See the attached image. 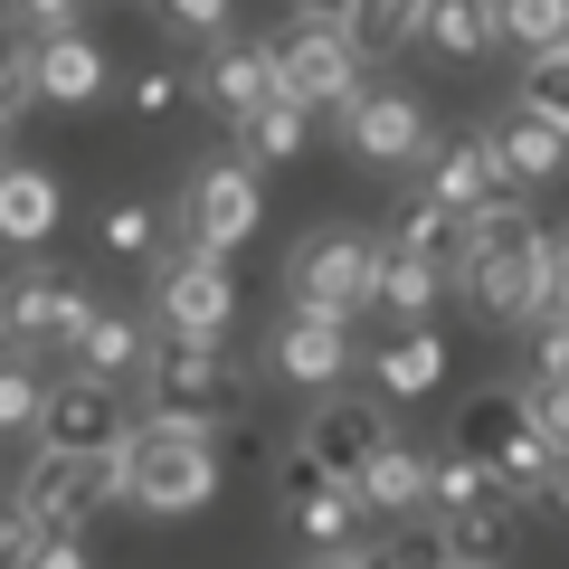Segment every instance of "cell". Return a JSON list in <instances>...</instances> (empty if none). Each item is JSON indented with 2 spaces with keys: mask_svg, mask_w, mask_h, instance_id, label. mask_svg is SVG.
<instances>
[{
  "mask_svg": "<svg viewBox=\"0 0 569 569\" xmlns=\"http://www.w3.org/2000/svg\"><path fill=\"white\" fill-rule=\"evenodd\" d=\"M456 284L485 323L522 332L531 313H550V228L531 219L522 190L485 200L475 219H456Z\"/></svg>",
  "mask_w": 569,
  "mask_h": 569,
  "instance_id": "cell-1",
  "label": "cell"
},
{
  "mask_svg": "<svg viewBox=\"0 0 569 569\" xmlns=\"http://www.w3.org/2000/svg\"><path fill=\"white\" fill-rule=\"evenodd\" d=\"M114 475H123V503H133V512H162V522H181V512H209V503H219L228 456H219V427L152 408V418H133V437H123Z\"/></svg>",
  "mask_w": 569,
  "mask_h": 569,
  "instance_id": "cell-2",
  "label": "cell"
},
{
  "mask_svg": "<svg viewBox=\"0 0 569 569\" xmlns=\"http://www.w3.org/2000/svg\"><path fill=\"white\" fill-rule=\"evenodd\" d=\"M427 512H437V531H447L456 560H493L503 569L512 550V522H522V503L503 493V475L485 466V456H437V475H427Z\"/></svg>",
  "mask_w": 569,
  "mask_h": 569,
  "instance_id": "cell-3",
  "label": "cell"
},
{
  "mask_svg": "<svg viewBox=\"0 0 569 569\" xmlns=\"http://www.w3.org/2000/svg\"><path fill=\"white\" fill-rule=\"evenodd\" d=\"M284 305L361 323V313L380 305V238H370V228H313V238L284 257Z\"/></svg>",
  "mask_w": 569,
  "mask_h": 569,
  "instance_id": "cell-4",
  "label": "cell"
},
{
  "mask_svg": "<svg viewBox=\"0 0 569 569\" xmlns=\"http://www.w3.org/2000/svg\"><path fill=\"white\" fill-rule=\"evenodd\" d=\"M142 399L171 408V418H200V427H228L247 408V370L228 361V342H190V332H152L142 351Z\"/></svg>",
  "mask_w": 569,
  "mask_h": 569,
  "instance_id": "cell-5",
  "label": "cell"
},
{
  "mask_svg": "<svg viewBox=\"0 0 569 569\" xmlns=\"http://www.w3.org/2000/svg\"><path fill=\"white\" fill-rule=\"evenodd\" d=\"M447 447H456V456H485V466L503 475V493H512V503H522V485L550 466V456H560V447L541 437V427H531V408H522V389H512V380L475 389V399L456 408V437H447Z\"/></svg>",
  "mask_w": 569,
  "mask_h": 569,
  "instance_id": "cell-6",
  "label": "cell"
},
{
  "mask_svg": "<svg viewBox=\"0 0 569 569\" xmlns=\"http://www.w3.org/2000/svg\"><path fill=\"white\" fill-rule=\"evenodd\" d=\"M10 493H20V512L39 531H86V522H104V512L123 503V475H114V456H58V447H39Z\"/></svg>",
  "mask_w": 569,
  "mask_h": 569,
  "instance_id": "cell-7",
  "label": "cell"
},
{
  "mask_svg": "<svg viewBox=\"0 0 569 569\" xmlns=\"http://www.w3.org/2000/svg\"><path fill=\"white\" fill-rule=\"evenodd\" d=\"M96 323V295H86L77 276H58V266H20V276L0 284V342L10 351H58Z\"/></svg>",
  "mask_w": 569,
  "mask_h": 569,
  "instance_id": "cell-8",
  "label": "cell"
},
{
  "mask_svg": "<svg viewBox=\"0 0 569 569\" xmlns=\"http://www.w3.org/2000/svg\"><path fill=\"white\" fill-rule=\"evenodd\" d=\"M228 323H238V284H228V257H209V247H181V257L152 266V332L228 342Z\"/></svg>",
  "mask_w": 569,
  "mask_h": 569,
  "instance_id": "cell-9",
  "label": "cell"
},
{
  "mask_svg": "<svg viewBox=\"0 0 569 569\" xmlns=\"http://www.w3.org/2000/svg\"><path fill=\"white\" fill-rule=\"evenodd\" d=\"M332 123H342V152L361 171H418L427 142H437L427 114H418V96H399V86H361V96H342Z\"/></svg>",
  "mask_w": 569,
  "mask_h": 569,
  "instance_id": "cell-10",
  "label": "cell"
},
{
  "mask_svg": "<svg viewBox=\"0 0 569 569\" xmlns=\"http://www.w3.org/2000/svg\"><path fill=\"white\" fill-rule=\"evenodd\" d=\"M276 522H284V541L295 550H361V493L342 485V475H323V466H305V456H284V475H276Z\"/></svg>",
  "mask_w": 569,
  "mask_h": 569,
  "instance_id": "cell-11",
  "label": "cell"
},
{
  "mask_svg": "<svg viewBox=\"0 0 569 569\" xmlns=\"http://www.w3.org/2000/svg\"><path fill=\"white\" fill-rule=\"evenodd\" d=\"M257 219H266V200H257V171H247L238 152H228V162H200L181 181V247L228 257V247L257 238Z\"/></svg>",
  "mask_w": 569,
  "mask_h": 569,
  "instance_id": "cell-12",
  "label": "cell"
},
{
  "mask_svg": "<svg viewBox=\"0 0 569 569\" xmlns=\"http://www.w3.org/2000/svg\"><path fill=\"white\" fill-rule=\"evenodd\" d=\"M361 39H351V29H284L276 39V77H284V96L305 104V114H332V104L342 96H361Z\"/></svg>",
  "mask_w": 569,
  "mask_h": 569,
  "instance_id": "cell-13",
  "label": "cell"
},
{
  "mask_svg": "<svg viewBox=\"0 0 569 569\" xmlns=\"http://www.w3.org/2000/svg\"><path fill=\"white\" fill-rule=\"evenodd\" d=\"M389 437H399V427H389V408H380V399H342V389H323V399L305 408V427H295V456L351 485V475H361L370 456L389 447Z\"/></svg>",
  "mask_w": 569,
  "mask_h": 569,
  "instance_id": "cell-14",
  "label": "cell"
},
{
  "mask_svg": "<svg viewBox=\"0 0 569 569\" xmlns=\"http://www.w3.org/2000/svg\"><path fill=\"white\" fill-rule=\"evenodd\" d=\"M123 437H133V408H123V389L104 380H48V408H39V447L58 456H123Z\"/></svg>",
  "mask_w": 569,
  "mask_h": 569,
  "instance_id": "cell-15",
  "label": "cell"
},
{
  "mask_svg": "<svg viewBox=\"0 0 569 569\" xmlns=\"http://www.w3.org/2000/svg\"><path fill=\"white\" fill-rule=\"evenodd\" d=\"M284 77H276V48L266 39H219L200 58V77H190V104H209L219 123H247L257 104H276Z\"/></svg>",
  "mask_w": 569,
  "mask_h": 569,
  "instance_id": "cell-16",
  "label": "cell"
},
{
  "mask_svg": "<svg viewBox=\"0 0 569 569\" xmlns=\"http://www.w3.org/2000/svg\"><path fill=\"white\" fill-rule=\"evenodd\" d=\"M503 162H493V142L485 133H437L427 142V162H418V200H437L447 219H475L485 200H503Z\"/></svg>",
  "mask_w": 569,
  "mask_h": 569,
  "instance_id": "cell-17",
  "label": "cell"
},
{
  "mask_svg": "<svg viewBox=\"0 0 569 569\" xmlns=\"http://www.w3.org/2000/svg\"><path fill=\"white\" fill-rule=\"evenodd\" d=\"M266 370H276L284 389H313V399H323V389H342V370H351V323L284 305L276 342H266Z\"/></svg>",
  "mask_w": 569,
  "mask_h": 569,
  "instance_id": "cell-18",
  "label": "cell"
},
{
  "mask_svg": "<svg viewBox=\"0 0 569 569\" xmlns=\"http://www.w3.org/2000/svg\"><path fill=\"white\" fill-rule=\"evenodd\" d=\"M485 142H493V162H503V181H512V190L569 181V123H560V114H541L531 96H512L503 114L485 123Z\"/></svg>",
  "mask_w": 569,
  "mask_h": 569,
  "instance_id": "cell-19",
  "label": "cell"
},
{
  "mask_svg": "<svg viewBox=\"0 0 569 569\" xmlns=\"http://www.w3.org/2000/svg\"><path fill=\"white\" fill-rule=\"evenodd\" d=\"M104 96V58L86 29H39L29 48V104H96Z\"/></svg>",
  "mask_w": 569,
  "mask_h": 569,
  "instance_id": "cell-20",
  "label": "cell"
},
{
  "mask_svg": "<svg viewBox=\"0 0 569 569\" xmlns=\"http://www.w3.org/2000/svg\"><path fill=\"white\" fill-rule=\"evenodd\" d=\"M67 219V181L48 162H0V247H48Z\"/></svg>",
  "mask_w": 569,
  "mask_h": 569,
  "instance_id": "cell-21",
  "label": "cell"
},
{
  "mask_svg": "<svg viewBox=\"0 0 569 569\" xmlns=\"http://www.w3.org/2000/svg\"><path fill=\"white\" fill-rule=\"evenodd\" d=\"M427 475H437V456H418L408 437H389V447L351 475V493H361L370 522H418V512H427Z\"/></svg>",
  "mask_w": 569,
  "mask_h": 569,
  "instance_id": "cell-22",
  "label": "cell"
},
{
  "mask_svg": "<svg viewBox=\"0 0 569 569\" xmlns=\"http://www.w3.org/2000/svg\"><path fill=\"white\" fill-rule=\"evenodd\" d=\"M142 351H152V323H133V313L96 305V323H86L77 342H67V370H77V380L123 389V380H142Z\"/></svg>",
  "mask_w": 569,
  "mask_h": 569,
  "instance_id": "cell-23",
  "label": "cell"
},
{
  "mask_svg": "<svg viewBox=\"0 0 569 569\" xmlns=\"http://www.w3.org/2000/svg\"><path fill=\"white\" fill-rule=\"evenodd\" d=\"M437 380H447V332L437 323H399L380 342V361H370V389L380 399H427Z\"/></svg>",
  "mask_w": 569,
  "mask_h": 569,
  "instance_id": "cell-24",
  "label": "cell"
},
{
  "mask_svg": "<svg viewBox=\"0 0 569 569\" xmlns=\"http://www.w3.org/2000/svg\"><path fill=\"white\" fill-rule=\"evenodd\" d=\"M447 284H456V276H447L437 257H418V247L380 238V305H370V313H399V323H427Z\"/></svg>",
  "mask_w": 569,
  "mask_h": 569,
  "instance_id": "cell-25",
  "label": "cell"
},
{
  "mask_svg": "<svg viewBox=\"0 0 569 569\" xmlns=\"http://www.w3.org/2000/svg\"><path fill=\"white\" fill-rule=\"evenodd\" d=\"M418 39L437 48V58H493V48H503V29H493V0H427Z\"/></svg>",
  "mask_w": 569,
  "mask_h": 569,
  "instance_id": "cell-26",
  "label": "cell"
},
{
  "mask_svg": "<svg viewBox=\"0 0 569 569\" xmlns=\"http://www.w3.org/2000/svg\"><path fill=\"white\" fill-rule=\"evenodd\" d=\"M305 133H313V114H305L295 96H276V104H257V114L238 123V162H247V171H276V162L305 152Z\"/></svg>",
  "mask_w": 569,
  "mask_h": 569,
  "instance_id": "cell-27",
  "label": "cell"
},
{
  "mask_svg": "<svg viewBox=\"0 0 569 569\" xmlns=\"http://www.w3.org/2000/svg\"><path fill=\"white\" fill-rule=\"evenodd\" d=\"M39 408H48L39 351H10V342H0V437H39Z\"/></svg>",
  "mask_w": 569,
  "mask_h": 569,
  "instance_id": "cell-28",
  "label": "cell"
},
{
  "mask_svg": "<svg viewBox=\"0 0 569 569\" xmlns=\"http://www.w3.org/2000/svg\"><path fill=\"white\" fill-rule=\"evenodd\" d=\"M96 247L114 266H162V219L142 200H104V219H96Z\"/></svg>",
  "mask_w": 569,
  "mask_h": 569,
  "instance_id": "cell-29",
  "label": "cell"
},
{
  "mask_svg": "<svg viewBox=\"0 0 569 569\" xmlns=\"http://www.w3.org/2000/svg\"><path fill=\"white\" fill-rule=\"evenodd\" d=\"M493 29H503V48H522V58L569 48V0H493Z\"/></svg>",
  "mask_w": 569,
  "mask_h": 569,
  "instance_id": "cell-30",
  "label": "cell"
},
{
  "mask_svg": "<svg viewBox=\"0 0 569 569\" xmlns=\"http://www.w3.org/2000/svg\"><path fill=\"white\" fill-rule=\"evenodd\" d=\"M427 20V0H351V39H361V58H389V48H408Z\"/></svg>",
  "mask_w": 569,
  "mask_h": 569,
  "instance_id": "cell-31",
  "label": "cell"
},
{
  "mask_svg": "<svg viewBox=\"0 0 569 569\" xmlns=\"http://www.w3.org/2000/svg\"><path fill=\"white\" fill-rule=\"evenodd\" d=\"M389 238H399V247H418V257H437V266H447V276H456V219H447V209H437V200H408Z\"/></svg>",
  "mask_w": 569,
  "mask_h": 569,
  "instance_id": "cell-32",
  "label": "cell"
},
{
  "mask_svg": "<svg viewBox=\"0 0 569 569\" xmlns=\"http://www.w3.org/2000/svg\"><path fill=\"white\" fill-rule=\"evenodd\" d=\"M123 104H133V123H171L190 104V77H181V67H133V96H123Z\"/></svg>",
  "mask_w": 569,
  "mask_h": 569,
  "instance_id": "cell-33",
  "label": "cell"
},
{
  "mask_svg": "<svg viewBox=\"0 0 569 569\" xmlns=\"http://www.w3.org/2000/svg\"><path fill=\"white\" fill-rule=\"evenodd\" d=\"M152 10H162V29H171V39L219 48V39H228V10H238V0H152Z\"/></svg>",
  "mask_w": 569,
  "mask_h": 569,
  "instance_id": "cell-34",
  "label": "cell"
},
{
  "mask_svg": "<svg viewBox=\"0 0 569 569\" xmlns=\"http://www.w3.org/2000/svg\"><path fill=\"white\" fill-rule=\"evenodd\" d=\"M370 560H380V569H447L456 550H447V531H418V522H399L389 541H370Z\"/></svg>",
  "mask_w": 569,
  "mask_h": 569,
  "instance_id": "cell-35",
  "label": "cell"
},
{
  "mask_svg": "<svg viewBox=\"0 0 569 569\" xmlns=\"http://www.w3.org/2000/svg\"><path fill=\"white\" fill-rule=\"evenodd\" d=\"M522 408H531V427H541L550 447L569 456V370H541V380H522Z\"/></svg>",
  "mask_w": 569,
  "mask_h": 569,
  "instance_id": "cell-36",
  "label": "cell"
},
{
  "mask_svg": "<svg viewBox=\"0 0 569 569\" xmlns=\"http://www.w3.org/2000/svg\"><path fill=\"white\" fill-rule=\"evenodd\" d=\"M522 512H531V522H550V531H569V456H550V466L522 485Z\"/></svg>",
  "mask_w": 569,
  "mask_h": 569,
  "instance_id": "cell-37",
  "label": "cell"
},
{
  "mask_svg": "<svg viewBox=\"0 0 569 569\" xmlns=\"http://www.w3.org/2000/svg\"><path fill=\"white\" fill-rule=\"evenodd\" d=\"M522 96L541 104V114H560V123H569V48H541V58H531Z\"/></svg>",
  "mask_w": 569,
  "mask_h": 569,
  "instance_id": "cell-38",
  "label": "cell"
},
{
  "mask_svg": "<svg viewBox=\"0 0 569 569\" xmlns=\"http://www.w3.org/2000/svg\"><path fill=\"white\" fill-rule=\"evenodd\" d=\"M531 380H541V370H569V313L560 305H550V313H531Z\"/></svg>",
  "mask_w": 569,
  "mask_h": 569,
  "instance_id": "cell-39",
  "label": "cell"
},
{
  "mask_svg": "<svg viewBox=\"0 0 569 569\" xmlns=\"http://www.w3.org/2000/svg\"><path fill=\"white\" fill-rule=\"evenodd\" d=\"M29 48H39V29L20 10H0V86H20V96H29Z\"/></svg>",
  "mask_w": 569,
  "mask_h": 569,
  "instance_id": "cell-40",
  "label": "cell"
},
{
  "mask_svg": "<svg viewBox=\"0 0 569 569\" xmlns=\"http://www.w3.org/2000/svg\"><path fill=\"white\" fill-rule=\"evenodd\" d=\"M20 569H96V560H86V531H39L20 550Z\"/></svg>",
  "mask_w": 569,
  "mask_h": 569,
  "instance_id": "cell-41",
  "label": "cell"
},
{
  "mask_svg": "<svg viewBox=\"0 0 569 569\" xmlns=\"http://www.w3.org/2000/svg\"><path fill=\"white\" fill-rule=\"evenodd\" d=\"M10 10H20L29 29H77V10H86V0H10Z\"/></svg>",
  "mask_w": 569,
  "mask_h": 569,
  "instance_id": "cell-42",
  "label": "cell"
},
{
  "mask_svg": "<svg viewBox=\"0 0 569 569\" xmlns=\"http://www.w3.org/2000/svg\"><path fill=\"white\" fill-rule=\"evenodd\" d=\"M295 20H313V29H351V0H284Z\"/></svg>",
  "mask_w": 569,
  "mask_h": 569,
  "instance_id": "cell-43",
  "label": "cell"
},
{
  "mask_svg": "<svg viewBox=\"0 0 569 569\" xmlns=\"http://www.w3.org/2000/svg\"><path fill=\"white\" fill-rule=\"evenodd\" d=\"M295 569H380V560H370V541H361V550H305Z\"/></svg>",
  "mask_w": 569,
  "mask_h": 569,
  "instance_id": "cell-44",
  "label": "cell"
},
{
  "mask_svg": "<svg viewBox=\"0 0 569 569\" xmlns=\"http://www.w3.org/2000/svg\"><path fill=\"white\" fill-rule=\"evenodd\" d=\"M20 114H29V96H20V86H0V162H10V133H20Z\"/></svg>",
  "mask_w": 569,
  "mask_h": 569,
  "instance_id": "cell-45",
  "label": "cell"
},
{
  "mask_svg": "<svg viewBox=\"0 0 569 569\" xmlns=\"http://www.w3.org/2000/svg\"><path fill=\"white\" fill-rule=\"evenodd\" d=\"M550 305L569 313V238H550Z\"/></svg>",
  "mask_w": 569,
  "mask_h": 569,
  "instance_id": "cell-46",
  "label": "cell"
},
{
  "mask_svg": "<svg viewBox=\"0 0 569 569\" xmlns=\"http://www.w3.org/2000/svg\"><path fill=\"white\" fill-rule=\"evenodd\" d=\"M447 569H493V560H447Z\"/></svg>",
  "mask_w": 569,
  "mask_h": 569,
  "instance_id": "cell-47",
  "label": "cell"
}]
</instances>
